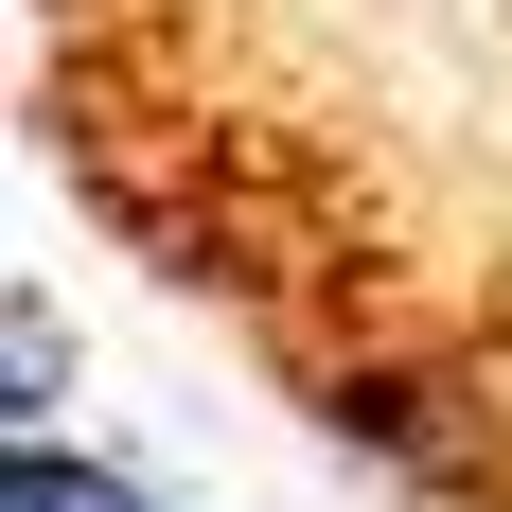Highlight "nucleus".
<instances>
[{"mask_svg": "<svg viewBox=\"0 0 512 512\" xmlns=\"http://www.w3.org/2000/svg\"><path fill=\"white\" fill-rule=\"evenodd\" d=\"M0 512H177L159 477H124L106 442H53V424H18V460H0Z\"/></svg>", "mask_w": 512, "mask_h": 512, "instance_id": "obj_1", "label": "nucleus"}, {"mask_svg": "<svg viewBox=\"0 0 512 512\" xmlns=\"http://www.w3.org/2000/svg\"><path fill=\"white\" fill-rule=\"evenodd\" d=\"M0 336H18V424H53V371H71V336H53V301H36V283H18V318H0Z\"/></svg>", "mask_w": 512, "mask_h": 512, "instance_id": "obj_2", "label": "nucleus"}]
</instances>
